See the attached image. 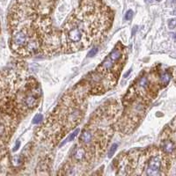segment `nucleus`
I'll return each instance as SVG.
<instances>
[{
    "label": "nucleus",
    "mask_w": 176,
    "mask_h": 176,
    "mask_svg": "<svg viewBox=\"0 0 176 176\" xmlns=\"http://www.w3.org/2000/svg\"><path fill=\"white\" fill-rule=\"evenodd\" d=\"M113 21L109 10L95 0H83L65 20L61 30V50L65 53L86 49L106 35Z\"/></svg>",
    "instance_id": "1"
},
{
    "label": "nucleus",
    "mask_w": 176,
    "mask_h": 176,
    "mask_svg": "<svg viewBox=\"0 0 176 176\" xmlns=\"http://www.w3.org/2000/svg\"><path fill=\"white\" fill-rule=\"evenodd\" d=\"M89 93L86 81L67 93L44 124L38 129L37 138L55 144L78 125L86 114L85 101Z\"/></svg>",
    "instance_id": "2"
},
{
    "label": "nucleus",
    "mask_w": 176,
    "mask_h": 176,
    "mask_svg": "<svg viewBox=\"0 0 176 176\" xmlns=\"http://www.w3.org/2000/svg\"><path fill=\"white\" fill-rule=\"evenodd\" d=\"M117 174L156 176L166 174L167 155L161 149L151 147L145 150H132L119 158Z\"/></svg>",
    "instance_id": "3"
},
{
    "label": "nucleus",
    "mask_w": 176,
    "mask_h": 176,
    "mask_svg": "<svg viewBox=\"0 0 176 176\" xmlns=\"http://www.w3.org/2000/svg\"><path fill=\"white\" fill-rule=\"evenodd\" d=\"M12 29L10 45L17 54L28 56L41 51V44L35 29L29 23H20Z\"/></svg>",
    "instance_id": "4"
},
{
    "label": "nucleus",
    "mask_w": 176,
    "mask_h": 176,
    "mask_svg": "<svg viewBox=\"0 0 176 176\" xmlns=\"http://www.w3.org/2000/svg\"><path fill=\"white\" fill-rule=\"evenodd\" d=\"M127 103L129 104L128 108L120 119L119 124L115 125L123 134L131 132L133 129L138 125L144 114L148 102L142 99H134L127 101Z\"/></svg>",
    "instance_id": "5"
},
{
    "label": "nucleus",
    "mask_w": 176,
    "mask_h": 176,
    "mask_svg": "<svg viewBox=\"0 0 176 176\" xmlns=\"http://www.w3.org/2000/svg\"><path fill=\"white\" fill-rule=\"evenodd\" d=\"M170 79H171V75L168 72L164 71L163 73L160 74V83H161L162 87L166 86L168 85V83L170 82Z\"/></svg>",
    "instance_id": "6"
},
{
    "label": "nucleus",
    "mask_w": 176,
    "mask_h": 176,
    "mask_svg": "<svg viewBox=\"0 0 176 176\" xmlns=\"http://www.w3.org/2000/svg\"><path fill=\"white\" fill-rule=\"evenodd\" d=\"M42 119H43V117H42V115L41 114H36L35 117H34V120H33V123L34 124H38V123H41L42 122Z\"/></svg>",
    "instance_id": "7"
},
{
    "label": "nucleus",
    "mask_w": 176,
    "mask_h": 176,
    "mask_svg": "<svg viewBox=\"0 0 176 176\" xmlns=\"http://www.w3.org/2000/svg\"><path fill=\"white\" fill-rule=\"evenodd\" d=\"M78 132H79V129H76L74 132H72V133H71V134L70 135V137L68 138V139H67L66 141H73V140H74V138H75L77 136Z\"/></svg>",
    "instance_id": "8"
},
{
    "label": "nucleus",
    "mask_w": 176,
    "mask_h": 176,
    "mask_svg": "<svg viewBox=\"0 0 176 176\" xmlns=\"http://www.w3.org/2000/svg\"><path fill=\"white\" fill-rule=\"evenodd\" d=\"M168 26L170 29H174L176 27V19H172L168 22Z\"/></svg>",
    "instance_id": "9"
},
{
    "label": "nucleus",
    "mask_w": 176,
    "mask_h": 176,
    "mask_svg": "<svg viewBox=\"0 0 176 176\" xmlns=\"http://www.w3.org/2000/svg\"><path fill=\"white\" fill-rule=\"evenodd\" d=\"M116 148H117V144H114L113 146H112L111 149H110V151H108V157H109V158H111V157L113 156L114 153L116 151Z\"/></svg>",
    "instance_id": "10"
},
{
    "label": "nucleus",
    "mask_w": 176,
    "mask_h": 176,
    "mask_svg": "<svg viewBox=\"0 0 176 176\" xmlns=\"http://www.w3.org/2000/svg\"><path fill=\"white\" fill-rule=\"evenodd\" d=\"M97 52H98V49L97 48H93L92 50L89 51V53L87 54V56L88 57H93V56H94L97 54Z\"/></svg>",
    "instance_id": "11"
},
{
    "label": "nucleus",
    "mask_w": 176,
    "mask_h": 176,
    "mask_svg": "<svg viewBox=\"0 0 176 176\" xmlns=\"http://www.w3.org/2000/svg\"><path fill=\"white\" fill-rule=\"evenodd\" d=\"M132 17H133V12H132L131 10H129V11L126 13L125 19L127 20H130L132 19Z\"/></svg>",
    "instance_id": "12"
},
{
    "label": "nucleus",
    "mask_w": 176,
    "mask_h": 176,
    "mask_svg": "<svg viewBox=\"0 0 176 176\" xmlns=\"http://www.w3.org/2000/svg\"><path fill=\"white\" fill-rule=\"evenodd\" d=\"M19 147H20V141H17V143H16V145H15V147L13 148V151H16L18 149H19Z\"/></svg>",
    "instance_id": "13"
},
{
    "label": "nucleus",
    "mask_w": 176,
    "mask_h": 176,
    "mask_svg": "<svg viewBox=\"0 0 176 176\" xmlns=\"http://www.w3.org/2000/svg\"><path fill=\"white\" fill-rule=\"evenodd\" d=\"M174 40L176 41V34H174Z\"/></svg>",
    "instance_id": "14"
},
{
    "label": "nucleus",
    "mask_w": 176,
    "mask_h": 176,
    "mask_svg": "<svg viewBox=\"0 0 176 176\" xmlns=\"http://www.w3.org/2000/svg\"><path fill=\"white\" fill-rule=\"evenodd\" d=\"M156 1H158V2H159V1H161V0H156Z\"/></svg>",
    "instance_id": "15"
},
{
    "label": "nucleus",
    "mask_w": 176,
    "mask_h": 176,
    "mask_svg": "<svg viewBox=\"0 0 176 176\" xmlns=\"http://www.w3.org/2000/svg\"><path fill=\"white\" fill-rule=\"evenodd\" d=\"M175 80H176V71H175Z\"/></svg>",
    "instance_id": "16"
}]
</instances>
